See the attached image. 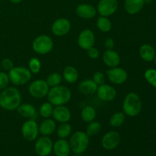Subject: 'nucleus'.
<instances>
[{
    "label": "nucleus",
    "mask_w": 156,
    "mask_h": 156,
    "mask_svg": "<svg viewBox=\"0 0 156 156\" xmlns=\"http://www.w3.org/2000/svg\"><path fill=\"white\" fill-rule=\"evenodd\" d=\"M71 28V24L66 18H59L52 24V32L54 35L62 37L67 34Z\"/></svg>",
    "instance_id": "14"
},
{
    "label": "nucleus",
    "mask_w": 156,
    "mask_h": 156,
    "mask_svg": "<svg viewBox=\"0 0 156 156\" xmlns=\"http://www.w3.org/2000/svg\"><path fill=\"white\" fill-rule=\"evenodd\" d=\"M9 82L10 80H9V75L5 72H0V90H3L7 88Z\"/></svg>",
    "instance_id": "35"
},
{
    "label": "nucleus",
    "mask_w": 156,
    "mask_h": 156,
    "mask_svg": "<svg viewBox=\"0 0 156 156\" xmlns=\"http://www.w3.org/2000/svg\"><path fill=\"white\" fill-rule=\"evenodd\" d=\"M32 48L35 53L45 55L53 50V41L52 38L47 35H40L34 40Z\"/></svg>",
    "instance_id": "6"
},
{
    "label": "nucleus",
    "mask_w": 156,
    "mask_h": 156,
    "mask_svg": "<svg viewBox=\"0 0 156 156\" xmlns=\"http://www.w3.org/2000/svg\"><path fill=\"white\" fill-rule=\"evenodd\" d=\"M121 137L117 131H111L105 134L101 140V144L104 149L107 150H113L119 146Z\"/></svg>",
    "instance_id": "11"
},
{
    "label": "nucleus",
    "mask_w": 156,
    "mask_h": 156,
    "mask_svg": "<svg viewBox=\"0 0 156 156\" xmlns=\"http://www.w3.org/2000/svg\"><path fill=\"white\" fill-rule=\"evenodd\" d=\"M139 53L142 59L146 62H152L155 56V50L150 44H143L139 50Z\"/></svg>",
    "instance_id": "22"
},
{
    "label": "nucleus",
    "mask_w": 156,
    "mask_h": 156,
    "mask_svg": "<svg viewBox=\"0 0 156 156\" xmlns=\"http://www.w3.org/2000/svg\"><path fill=\"white\" fill-rule=\"evenodd\" d=\"M50 90V87L47 85V82L42 79L34 81L30 84L28 91L30 95L35 98H43L47 96Z\"/></svg>",
    "instance_id": "7"
},
{
    "label": "nucleus",
    "mask_w": 156,
    "mask_h": 156,
    "mask_svg": "<svg viewBox=\"0 0 156 156\" xmlns=\"http://www.w3.org/2000/svg\"><path fill=\"white\" fill-rule=\"evenodd\" d=\"M118 7L117 0H100L98 4L97 11L101 16L108 17L115 13Z\"/></svg>",
    "instance_id": "10"
},
{
    "label": "nucleus",
    "mask_w": 156,
    "mask_h": 156,
    "mask_svg": "<svg viewBox=\"0 0 156 156\" xmlns=\"http://www.w3.org/2000/svg\"><path fill=\"white\" fill-rule=\"evenodd\" d=\"M126 119V116H125L124 113L122 112H117L114 113L112 116H111V119H110V124L112 127L117 128L119 126H121L125 121Z\"/></svg>",
    "instance_id": "28"
},
{
    "label": "nucleus",
    "mask_w": 156,
    "mask_h": 156,
    "mask_svg": "<svg viewBox=\"0 0 156 156\" xmlns=\"http://www.w3.org/2000/svg\"><path fill=\"white\" fill-rule=\"evenodd\" d=\"M18 112L21 117L25 118H32L36 114V109L34 107L30 104H22L18 106L17 108Z\"/></svg>",
    "instance_id": "24"
},
{
    "label": "nucleus",
    "mask_w": 156,
    "mask_h": 156,
    "mask_svg": "<svg viewBox=\"0 0 156 156\" xmlns=\"http://www.w3.org/2000/svg\"><path fill=\"white\" fill-rule=\"evenodd\" d=\"M98 97L103 101H112L117 96V91L114 87L107 84H102L98 87Z\"/></svg>",
    "instance_id": "15"
},
{
    "label": "nucleus",
    "mask_w": 156,
    "mask_h": 156,
    "mask_svg": "<svg viewBox=\"0 0 156 156\" xmlns=\"http://www.w3.org/2000/svg\"><path fill=\"white\" fill-rule=\"evenodd\" d=\"M21 102V93L16 88L7 87L0 93V107L5 111L17 110Z\"/></svg>",
    "instance_id": "1"
},
{
    "label": "nucleus",
    "mask_w": 156,
    "mask_h": 156,
    "mask_svg": "<svg viewBox=\"0 0 156 156\" xmlns=\"http://www.w3.org/2000/svg\"><path fill=\"white\" fill-rule=\"evenodd\" d=\"M53 112V105L50 102H45L40 107V114L44 118H49Z\"/></svg>",
    "instance_id": "32"
},
{
    "label": "nucleus",
    "mask_w": 156,
    "mask_h": 156,
    "mask_svg": "<svg viewBox=\"0 0 156 156\" xmlns=\"http://www.w3.org/2000/svg\"><path fill=\"white\" fill-rule=\"evenodd\" d=\"M155 156H156V155H155Z\"/></svg>",
    "instance_id": "43"
},
{
    "label": "nucleus",
    "mask_w": 156,
    "mask_h": 156,
    "mask_svg": "<svg viewBox=\"0 0 156 156\" xmlns=\"http://www.w3.org/2000/svg\"><path fill=\"white\" fill-rule=\"evenodd\" d=\"M93 81L97 84L98 85H101L105 83V76L101 72H96L93 76Z\"/></svg>",
    "instance_id": "37"
},
{
    "label": "nucleus",
    "mask_w": 156,
    "mask_h": 156,
    "mask_svg": "<svg viewBox=\"0 0 156 156\" xmlns=\"http://www.w3.org/2000/svg\"><path fill=\"white\" fill-rule=\"evenodd\" d=\"M1 67L5 70V71H8L12 69L14 67V62L9 58H5L2 59L1 62Z\"/></svg>",
    "instance_id": "36"
},
{
    "label": "nucleus",
    "mask_w": 156,
    "mask_h": 156,
    "mask_svg": "<svg viewBox=\"0 0 156 156\" xmlns=\"http://www.w3.org/2000/svg\"><path fill=\"white\" fill-rule=\"evenodd\" d=\"M69 143L72 152L76 155H80L88 149L89 145V136L86 133L77 131L71 136Z\"/></svg>",
    "instance_id": "3"
},
{
    "label": "nucleus",
    "mask_w": 156,
    "mask_h": 156,
    "mask_svg": "<svg viewBox=\"0 0 156 156\" xmlns=\"http://www.w3.org/2000/svg\"><path fill=\"white\" fill-rule=\"evenodd\" d=\"M123 110L124 114L129 117L138 115L142 110V101L140 96L136 93H129L123 101Z\"/></svg>",
    "instance_id": "4"
},
{
    "label": "nucleus",
    "mask_w": 156,
    "mask_h": 156,
    "mask_svg": "<svg viewBox=\"0 0 156 156\" xmlns=\"http://www.w3.org/2000/svg\"><path fill=\"white\" fill-rule=\"evenodd\" d=\"M53 150L56 156H69L71 152L69 142L66 139H59L54 143Z\"/></svg>",
    "instance_id": "17"
},
{
    "label": "nucleus",
    "mask_w": 156,
    "mask_h": 156,
    "mask_svg": "<svg viewBox=\"0 0 156 156\" xmlns=\"http://www.w3.org/2000/svg\"><path fill=\"white\" fill-rule=\"evenodd\" d=\"M144 5V0H125L124 2V9L129 15H135L140 12Z\"/></svg>",
    "instance_id": "20"
},
{
    "label": "nucleus",
    "mask_w": 156,
    "mask_h": 156,
    "mask_svg": "<svg viewBox=\"0 0 156 156\" xmlns=\"http://www.w3.org/2000/svg\"><path fill=\"white\" fill-rule=\"evenodd\" d=\"M103 61L110 68L117 67L120 63V56L113 50H107L103 54Z\"/></svg>",
    "instance_id": "19"
},
{
    "label": "nucleus",
    "mask_w": 156,
    "mask_h": 156,
    "mask_svg": "<svg viewBox=\"0 0 156 156\" xmlns=\"http://www.w3.org/2000/svg\"><path fill=\"white\" fill-rule=\"evenodd\" d=\"M107 76L108 79L116 85H122L128 79V74L126 70L119 67L111 68V69L107 71Z\"/></svg>",
    "instance_id": "13"
},
{
    "label": "nucleus",
    "mask_w": 156,
    "mask_h": 156,
    "mask_svg": "<svg viewBox=\"0 0 156 156\" xmlns=\"http://www.w3.org/2000/svg\"><path fill=\"white\" fill-rule=\"evenodd\" d=\"M95 37L92 30L90 29H85L79 34L78 37V44L82 50H88L94 47Z\"/></svg>",
    "instance_id": "12"
},
{
    "label": "nucleus",
    "mask_w": 156,
    "mask_h": 156,
    "mask_svg": "<svg viewBox=\"0 0 156 156\" xmlns=\"http://www.w3.org/2000/svg\"><path fill=\"white\" fill-rule=\"evenodd\" d=\"M8 75L10 82L15 85H25L31 79V73L25 67H13Z\"/></svg>",
    "instance_id": "5"
},
{
    "label": "nucleus",
    "mask_w": 156,
    "mask_h": 156,
    "mask_svg": "<svg viewBox=\"0 0 156 156\" xmlns=\"http://www.w3.org/2000/svg\"><path fill=\"white\" fill-rule=\"evenodd\" d=\"M154 62H155V66H156V55H155V58H154Z\"/></svg>",
    "instance_id": "41"
},
{
    "label": "nucleus",
    "mask_w": 156,
    "mask_h": 156,
    "mask_svg": "<svg viewBox=\"0 0 156 156\" xmlns=\"http://www.w3.org/2000/svg\"><path fill=\"white\" fill-rule=\"evenodd\" d=\"M52 116L53 119L59 123H68L71 119V112L70 110L64 105H59L53 108Z\"/></svg>",
    "instance_id": "16"
},
{
    "label": "nucleus",
    "mask_w": 156,
    "mask_h": 156,
    "mask_svg": "<svg viewBox=\"0 0 156 156\" xmlns=\"http://www.w3.org/2000/svg\"><path fill=\"white\" fill-rule=\"evenodd\" d=\"M21 133L27 141H34L39 133V126L37 122L32 119L27 120L21 126Z\"/></svg>",
    "instance_id": "8"
},
{
    "label": "nucleus",
    "mask_w": 156,
    "mask_h": 156,
    "mask_svg": "<svg viewBox=\"0 0 156 156\" xmlns=\"http://www.w3.org/2000/svg\"><path fill=\"white\" fill-rule=\"evenodd\" d=\"M105 47L107 50H113L114 47V41L112 38H107L105 41Z\"/></svg>",
    "instance_id": "39"
},
{
    "label": "nucleus",
    "mask_w": 156,
    "mask_h": 156,
    "mask_svg": "<svg viewBox=\"0 0 156 156\" xmlns=\"http://www.w3.org/2000/svg\"><path fill=\"white\" fill-rule=\"evenodd\" d=\"M101 129V125L99 122L98 121H93L90 122L89 124L88 125L86 129V133L88 134V136H95L100 133Z\"/></svg>",
    "instance_id": "31"
},
{
    "label": "nucleus",
    "mask_w": 156,
    "mask_h": 156,
    "mask_svg": "<svg viewBox=\"0 0 156 156\" xmlns=\"http://www.w3.org/2000/svg\"><path fill=\"white\" fill-rule=\"evenodd\" d=\"M46 82H47L49 87L52 88V87L57 86V85H60L61 82H62V76L59 73H53L47 76Z\"/></svg>",
    "instance_id": "30"
},
{
    "label": "nucleus",
    "mask_w": 156,
    "mask_h": 156,
    "mask_svg": "<svg viewBox=\"0 0 156 156\" xmlns=\"http://www.w3.org/2000/svg\"><path fill=\"white\" fill-rule=\"evenodd\" d=\"M29 70L33 74H37L41 69V62L37 58L33 57L29 60Z\"/></svg>",
    "instance_id": "33"
},
{
    "label": "nucleus",
    "mask_w": 156,
    "mask_h": 156,
    "mask_svg": "<svg viewBox=\"0 0 156 156\" xmlns=\"http://www.w3.org/2000/svg\"><path fill=\"white\" fill-rule=\"evenodd\" d=\"M97 27L101 31L107 33L111 30V27H112V24L107 17L101 16L97 20Z\"/></svg>",
    "instance_id": "27"
},
{
    "label": "nucleus",
    "mask_w": 156,
    "mask_h": 156,
    "mask_svg": "<svg viewBox=\"0 0 156 156\" xmlns=\"http://www.w3.org/2000/svg\"><path fill=\"white\" fill-rule=\"evenodd\" d=\"M56 129V123L52 119L46 118L43 120L39 126V132L43 136H48L53 134Z\"/></svg>",
    "instance_id": "23"
},
{
    "label": "nucleus",
    "mask_w": 156,
    "mask_h": 156,
    "mask_svg": "<svg viewBox=\"0 0 156 156\" xmlns=\"http://www.w3.org/2000/svg\"><path fill=\"white\" fill-rule=\"evenodd\" d=\"M98 85L91 79H86L81 82L79 85V90L83 94H93L97 92Z\"/></svg>",
    "instance_id": "21"
},
{
    "label": "nucleus",
    "mask_w": 156,
    "mask_h": 156,
    "mask_svg": "<svg viewBox=\"0 0 156 156\" xmlns=\"http://www.w3.org/2000/svg\"><path fill=\"white\" fill-rule=\"evenodd\" d=\"M62 76H63V79H65L66 82H67L68 83L73 84L75 83L78 80L79 73H78L77 69L75 67L69 66H66L64 69Z\"/></svg>",
    "instance_id": "25"
},
{
    "label": "nucleus",
    "mask_w": 156,
    "mask_h": 156,
    "mask_svg": "<svg viewBox=\"0 0 156 156\" xmlns=\"http://www.w3.org/2000/svg\"><path fill=\"white\" fill-rule=\"evenodd\" d=\"M81 117L82 120L86 123L94 120L96 117V111L92 106H86L82 109L81 112Z\"/></svg>",
    "instance_id": "26"
},
{
    "label": "nucleus",
    "mask_w": 156,
    "mask_h": 156,
    "mask_svg": "<svg viewBox=\"0 0 156 156\" xmlns=\"http://www.w3.org/2000/svg\"><path fill=\"white\" fill-rule=\"evenodd\" d=\"M71 97V91L67 87L60 85L52 87L47 94L48 101L53 106L64 105L69 101Z\"/></svg>",
    "instance_id": "2"
},
{
    "label": "nucleus",
    "mask_w": 156,
    "mask_h": 156,
    "mask_svg": "<svg viewBox=\"0 0 156 156\" xmlns=\"http://www.w3.org/2000/svg\"><path fill=\"white\" fill-rule=\"evenodd\" d=\"M78 16L84 19H91L94 18L97 13L96 9L89 4H81L77 6L76 10Z\"/></svg>",
    "instance_id": "18"
},
{
    "label": "nucleus",
    "mask_w": 156,
    "mask_h": 156,
    "mask_svg": "<svg viewBox=\"0 0 156 156\" xmlns=\"http://www.w3.org/2000/svg\"><path fill=\"white\" fill-rule=\"evenodd\" d=\"M12 3H14V4H18V3L21 2L22 0H9Z\"/></svg>",
    "instance_id": "40"
},
{
    "label": "nucleus",
    "mask_w": 156,
    "mask_h": 156,
    "mask_svg": "<svg viewBox=\"0 0 156 156\" xmlns=\"http://www.w3.org/2000/svg\"><path fill=\"white\" fill-rule=\"evenodd\" d=\"M2 69V67H1V62H0V69Z\"/></svg>",
    "instance_id": "42"
},
{
    "label": "nucleus",
    "mask_w": 156,
    "mask_h": 156,
    "mask_svg": "<svg viewBox=\"0 0 156 156\" xmlns=\"http://www.w3.org/2000/svg\"><path fill=\"white\" fill-rule=\"evenodd\" d=\"M88 56L91 59H97L99 56V51L97 48L92 47L88 50Z\"/></svg>",
    "instance_id": "38"
},
{
    "label": "nucleus",
    "mask_w": 156,
    "mask_h": 156,
    "mask_svg": "<svg viewBox=\"0 0 156 156\" xmlns=\"http://www.w3.org/2000/svg\"><path fill=\"white\" fill-rule=\"evenodd\" d=\"M145 78L150 85L156 88V69H149L145 73Z\"/></svg>",
    "instance_id": "34"
},
{
    "label": "nucleus",
    "mask_w": 156,
    "mask_h": 156,
    "mask_svg": "<svg viewBox=\"0 0 156 156\" xmlns=\"http://www.w3.org/2000/svg\"><path fill=\"white\" fill-rule=\"evenodd\" d=\"M72 133V126L68 123H63L58 127L57 133L59 139H66Z\"/></svg>",
    "instance_id": "29"
},
{
    "label": "nucleus",
    "mask_w": 156,
    "mask_h": 156,
    "mask_svg": "<svg viewBox=\"0 0 156 156\" xmlns=\"http://www.w3.org/2000/svg\"><path fill=\"white\" fill-rule=\"evenodd\" d=\"M53 143L51 139L44 136L38 139L35 143L34 149L39 156H48L53 151Z\"/></svg>",
    "instance_id": "9"
}]
</instances>
